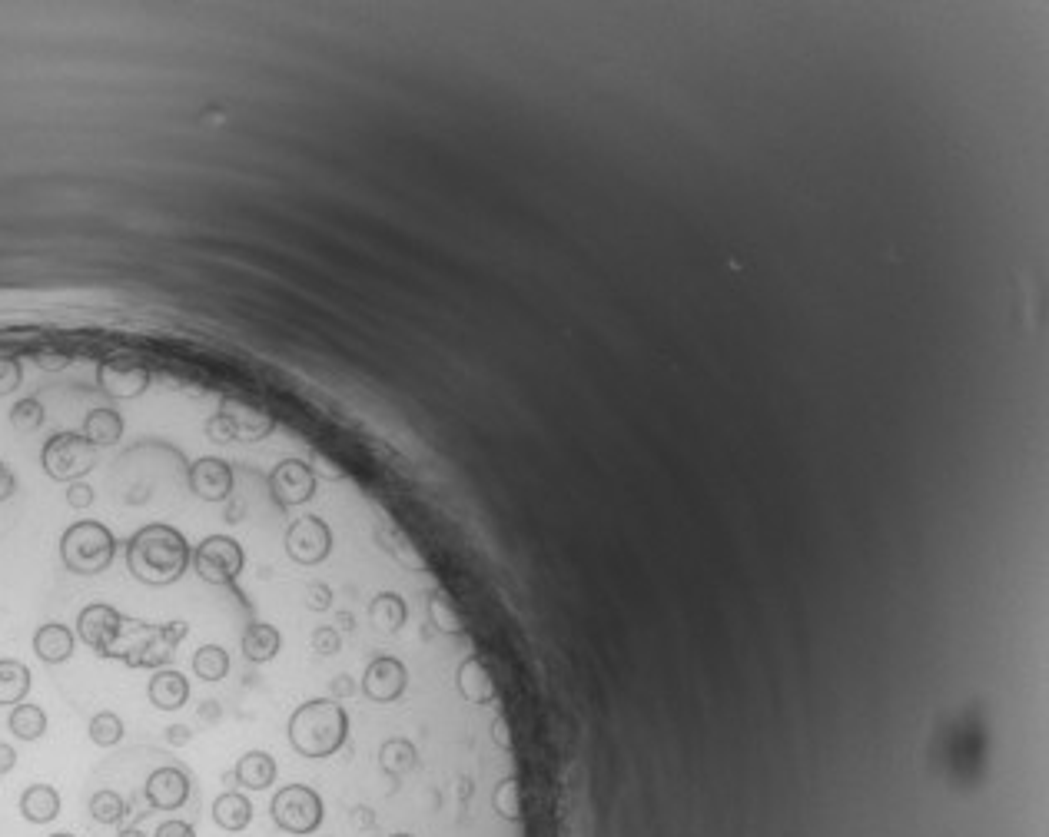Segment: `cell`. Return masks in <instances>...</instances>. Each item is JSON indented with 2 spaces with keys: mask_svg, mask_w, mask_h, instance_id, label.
I'll return each instance as SVG.
<instances>
[{
  "mask_svg": "<svg viewBox=\"0 0 1049 837\" xmlns=\"http://www.w3.org/2000/svg\"><path fill=\"white\" fill-rule=\"evenodd\" d=\"M193 549L180 529L166 522H150L140 532L130 535L127 542V568L130 575L143 585L163 588L173 585L190 572Z\"/></svg>",
  "mask_w": 1049,
  "mask_h": 837,
  "instance_id": "1",
  "label": "cell"
},
{
  "mask_svg": "<svg viewBox=\"0 0 1049 837\" xmlns=\"http://www.w3.org/2000/svg\"><path fill=\"white\" fill-rule=\"evenodd\" d=\"M286 735L299 758L326 761L346 748L349 711L339 705V698H309L289 715Z\"/></svg>",
  "mask_w": 1049,
  "mask_h": 837,
  "instance_id": "2",
  "label": "cell"
},
{
  "mask_svg": "<svg viewBox=\"0 0 1049 837\" xmlns=\"http://www.w3.org/2000/svg\"><path fill=\"white\" fill-rule=\"evenodd\" d=\"M186 638L183 622H166V625H147V622H130L123 625L120 642L113 645L110 658H120L130 668H163L173 658L176 645Z\"/></svg>",
  "mask_w": 1049,
  "mask_h": 837,
  "instance_id": "3",
  "label": "cell"
},
{
  "mask_svg": "<svg viewBox=\"0 0 1049 837\" xmlns=\"http://www.w3.org/2000/svg\"><path fill=\"white\" fill-rule=\"evenodd\" d=\"M117 555V539L103 522L83 519L74 522L60 535V558H64L67 572L74 575H100L113 565Z\"/></svg>",
  "mask_w": 1049,
  "mask_h": 837,
  "instance_id": "4",
  "label": "cell"
},
{
  "mask_svg": "<svg viewBox=\"0 0 1049 837\" xmlns=\"http://www.w3.org/2000/svg\"><path fill=\"white\" fill-rule=\"evenodd\" d=\"M269 818L283 834L313 837L326 824V798L309 784H286L269 801Z\"/></svg>",
  "mask_w": 1049,
  "mask_h": 837,
  "instance_id": "5",
  "label": "cell"
},
{
  "mask_svg": "<svg viewBox=\"0 0 1049 837\" xmlns=\"http://www.w3.org/2000/svg\"><path fill=\"white\" fill-rule=\"evenodd\" d=\"M40 465L54 482H80L97 465V446L83 432H57L40 452Z\"/></svg>",
  "mask_w": 1049,
  "mask_h": 837,
  "instance_id": "6",
  "label": "cell"
},
{
  "mask_svg": "<svg viewBox=\"0 0 1049 837\" xmlns=\"http://www.w3.org/2000/svg\"><path fill=\"white\" fill-rule=\"evenodd\" d=\"M243 565V545L230 535H210L193 552V568L206 585H233L243 575Z\"/></svg>",
  "mask_w": 1049,
  "mask_h": 837,
  "instance_id": "7",
  "label": "cell"
},
{
  "mask_svg": "<svg viewBox=\"0 0 1049 837\" xmlns=\"http://www.w3.org/2000/svg\"><path fill=\"white\" fill-rule=\"evenodd\" d=\"M123 625H127V618H123L117 608L113 605H87L83 612L77 615V635L80 642L97 651L100 658H110L113 655V645L120 642L123 635Z\"/></svg>",
  "mask_w": 1049,
  "mask_h": 837,
  "instance_id": "8",
  "label": "cell"
},
{
  "mask_svg": "<svg viewBox=\"0 0 1049 837\" xmlns=\"http://www.w3.org/2000/svg\"><path fill=\"white\" fill-rule=\"evenodd\" d=\"M332 552V529L319 515H303L286 532V555L296 565H319Z\"/></svg>",
  "mask_w": 1049,
  "mask_h": 837,
  "instance_id": "9",
  "label": "cell"
},
{
  "mask_svg": "<svg viewBox=\"0 0 1049 837\" xmlns=\"http://www.w3.org/2000/svg\"><path fill=\"white\" fill-rule=\"evenodd\" d=\"M409 688V668L402 665L399 658L392 655H379L369 661L366 675H362V695L376 705H392L399 701Z\"/></svg>",
  "mask_w": 1049,
  "mask_h": 837,
  "instance_id": "10",
  "label": "cell"
},
{
  "mask_svg": "<svg viewBox=\"0 0 1049 837\" xmlns=\"http://www.w3.org/2000/svg\"><path fill=\"white\" fill-rule=\"evenodd\" d=\"M269 492H273V499L283 505V509H289V505H299V502H309L316 495V479L313 472H309L306 462L299 459H286L279 462L273 475H269Z\"/></svg>",
  "mask_w": 1049,
  "mask_h": 837,
  "instance_id": "11",
  "label": "cell"
},
{
  "mask_svg": "<svg viewBox=\"0 0 1049 837\" xmlns=\"http://www.w3.org/2000/svg\"><path fill=\"white\" fill-rule=\"evenodd\" d=\"M97 379H100V389L107 392V396H113V399H137L150 386V372L143 369L140 363L123 359V356L103 359Z\"/></svg>",
  "mask_w": 1049,
  "mask_h": 837,
  "instance_id": "12",
  "label": "cell"
},
{
  "mask_svg": "<svg viewBox=\"0 0 1049 837\" xmlns=\"http://www.w3.org/2000/svg\"><path fill=\"white\" fill-rule=\"evenodd\" d=\"M190 489L203 502H226L233 492V469L220 456H203L190 465Z\"/></svg>",
  "mask_w": 1049,
  "mask_h": 837,
  "instance_id": "13",
  "label": "cell"
},
{
  "mask_svg": "<svg viewBox=\"0 0 1049 837\" xmlns=\"http://www.w3.org/2000/svg\"><path fill=\"white\" fill-rule=\"evenodd\" d=\"M143 798L153 811H176L190 801V778L180 768H157L143 784Z\"/></svg>",
  "mask_w": 1049,
  "mask_h": 837,
  "instance_id": "14",
  "label": "cell"
},
{
  "mask_svg": "<svg viewBox=\"0 0 1049 837\" xmlns=\"http://www.w3.org/2000/svg\"><path fill=\"white\" fill-rule=\"evenodd\" d=\"M150 705L160 711H180L190 701V681H186L176 668H157V675L150 678Z\"/></svg>",
  "mask_w": 1049,
  "mask_h": 837,
  "instance_id": "15",
  "label": "cell"
},
{
  "mask_svg": "<svg viewBox=\"0 0 1049 837\" xmlns=\"http://www.w3.org/2000/svg\"><path fill=\"white\" fill-rule=\"evenodd\" d=\"M77 648V638L67 625L60 622H47L34 632V655L44 661V665H60V661H70Z\"/></svg>",
  "mask_w": 1049,
  "mask_h": 837,
  "instance_id": "16",
  "label": "cell"
},
{
  "mask_svg": "<svg viewBox=\"0 0 1049 837\" xmlns=\"http://www.w3.org/2000/svg\"><path fill=\"white\" fill-rule=\"evenodd\" d=\"M276 758L266 751H246L233 768L236 784H243L246 791H266L269 784H276Z\"/></svg>",
  "mask_w": 1049,
  "mask_h": 837,
  "instance_id": "17",
  "label": "cell"
},
{
  "mask_svg": "<svg viewBox=\"0 0 1049 837\" xmlns=\"http://www.w3.org/2000/svg\"><path fill=\"white\" fill-rule=\"evenodd\" d=\"M455 685H459V695L469 701V705H488V701L495 698V685L479 658L462 661L459 671H455Z\"/></svg>",
  "mask_w": 1049,
  "mask_h": 837,
  "instance_id": "18",
  "label": "cell"
},
{
  "mask_svg": "<svg viewBox=\"0 0 1049 837\" xmlns=\"http://www.w3.org/2000/svg\"><path fill=\"white\" fill-rule=\"evenodd\" d=\"M60 814V794L50 784H30L20 794V818L27 824H50Z\"/></svg>",
  "mask_w": 1049,
  "mask_h": 837,
  "instance_id": "19",
  "label": "cell"
},
{
  "mask_svg": "<svg viewBox=\"0 0 1049 837\" xmlns=\"http://www.w3.org/2000/svg\"><path fill=\"white\" fill-rule=\"evenodd\" d=\"M279 648H283V635H279L276 625L253 622L243 632V655H246V661H253V665L273 661L279 655Z\"/></svg>",
  "mask_w": 1049,
  "mask_h": 837,
  "instance_id": "20",
  "label": "cell"
},
{
  "mask_svg": "<svg viewBox=\"0 0 1049 837\" xmlns=\"http://www.w3.org/2000/svg\"><path fill=\"white\" fill-rule=\"evenodd\" d=\"M213 821L223 831H246L253 824V801L240 791H226L213 801Z\"/></svg>",
  "mask_w": 1049,
  "mask_h": 837,
  "instance_id": "21",
  "label": "cell"
},
{
  "mask_svg": "<svg viewBox=\"0 0 1049 837\" xmlns=\"http://www.w3.org/2000/svg\"><path fill=\"white\" fill-rule=\"evenodd\" d=\"M30 695V668L17 658H0V708H17Z\"/></svg>",
  "mask_w": 1049,
  "mask_h": 837,
  "instance_id": "22",
  "label": "cell"
},
{
  "mask_svg": "<svg viewBox=\"0 0 1049 837\" xmlns=\"http://www.w3.org/2000/svg\"><path fill=\"white\" fill-rule=\"evenodd\" d=\"M83 436L90 446H117L123 439V416L117 409H93L83 419Z\"/></svg>",
  "mask_w": 1049,
  "mask_h": 837,
  "instance_id": "23",
  "label": "cell"
},
{
  "mask_svg": "<svg viewBox=\"0 0 1049 837\" xmlns=\"http://www.w3.org/2000/svg\"><path fill=\"white\" fill-rule=\"evenodd\" d=\"M7 728L10 735L20 738V741H37L47 735V715L40 705H27V701H20L17 708H10V718H7Z\"/></svg>",
  "mask_w": 1049,
  "mask_h": 837,
  "instance_id": "24",
  "label": "cell"
},
{
  "mask_svg": "<svg viewBox=\"0 0 1049 837\" xmlns=\"http://www.w3.org/2000/svg\"><path fill=\"white\" fill-rule=\"evenodd\" d=\"M369 615H372V625L376 628H382L386 635H396L405 625V618H409V608H405V602L396 592H382V595L372 598Z\"/></svg>",
  "mask_w": 1049,
  "mask_h": 837,
  "instance_id": "25",
  "label": "cell"
},
{
  "mask_svg": "<svg viewBox=\"0 0 1049 837\" xmlns=\"http://www.w3.org/2000/svg\"><path fill=\"white\" fill-rule=\"evenodd\" d=\"M90 818L97 824H110V828H113V824H123L130 818V804L123 801L117 791L103 788V791H97L90 798Z\"/></svg>",
  "mask_w": 1049,
  "mask_h": 837,
  "instance_id": "26",
  "label": "cell"
},
{
  "mask_svg": "<svg viewBox=\"0 0 1049 837\" xmlns=\"http://www.w3.org/2000/svg\"><path fill=\"white\" fill-rule=\"evenodd\" d=\"M230 671V655H226L223 645H203L196 648L193 655V675L203 681H220Z\"/></svg>",
  "mask_w": 1049,
  "mask_h": 837,
  "instance_id": "27",
  "label": "cell"
},
{
  "mask_svg": "<svg viewBox=\"0 0 1049 837\" xmlns=\"http://www.w3.org/2000/svg\"><path fill=\"white\" fill-rule=\"evenodd\" d=\"M87 735L97 748H113V744L123 741V721L120 715H113V711H97L87 725Z\"/></svg>",
  "mask_w": 1049,
  "mask_h": 837,
  "instance_id": "28",
  "label": "cell"
},
{
  "mask_svg": "<svg viewBox=\"0 0 1049 837\" xmlns=\"http://www.w3.org/2000/svg\"><path fill=\"white\" fill-rule=\"evenodd\" d=\"M44 419H47V412H44V406H40L37 399H20L17 406L10 409V426L20 429V432L40 429V426H44Z\"/></svg>",
  "mask_w": 1049,
  "mask_h": 837,
  "instance_id": "29",
  "label": "cell"
},
{
  "mask_svg": "<svg viewBox=\"0 0 1049 837\" xmlns=\"http://www.w3.org/2000/svg\"><path fill=\"white\" fill-rule=\"evenodd\" d=\"M20 382H24V366L14 356H0V396L14 392Z\"/></svg>",
  "mask_w": 1049,
  "mask_h": 837,
  "instance_id": "30",
  "label": "cell"
},
{
  "mask_svg": "<svg viewBox=\"0 0 1049 837\" xmlns=\"http://www.w3.org/2000/svg\"><path fill=\"white\" fill-rule=\"evenodd\" d=\"M309 642H313V651H319V655H336L339 645H342V642H339V632H336L332 625H319Z\"/></svg>",
  "mask_w": 1049,
  "mask_h": 837,
  "instance_id": "31",
  "label": "cell"
},
{
  "mask_svg": "<svg viewBox=\"0 0 1049 837\" xmlns=\"http://www.w3.org/2000/svg\"><path fill=\"white\" fill-rule=\"evenodd\" d=\"M329 605H332V592H329V585H323V582H313V585L306 588V608H309V612H326Z\"/></svg>",
  "mask_w": 1049,
  "mask_h": 837,
  "instance_id": "32",
  "label": "cell"
},
{
  "mask_svg": "<svg viewBox=\"0 0 1049 837\" xmlns=\"http://www.w3.org/2000/svg\"><path fill=\"white\" fill-rule=\"evenodd\" d=\"M67 505H70V509H90V505H93V489L87 482H70Z\"/></svg>",
  "mask_w": 1049,
  "mask_h": 837,
  "instance_id": "33",
  "label": "cell"
},
{
  "mask_svg": "<svg viewBox=\"0 0 1049 837\" xmlns=\"http://www.w3.org/2000/svg\"><path fill=\"white\" fill-rule=\"evenodd\" d=\"M157 837H196V831L186 821H163L157 828Z\"/></svg>",
  "mask_w": 1049,
  "mask_h": 837,
  "instance_id": "34",
  "label": "cell"
},
{
  "mask_svg": "<svg viewBox=\"0 0 1049 837\" xmlns=\"http://www.w3.org/2000/svg\"><path fill=\"white\" fill-rule=\"evenodd\" d=\"M14 492H17V479H14V472H10L4 462H0V502H7Z\"/></svg>",
  "mask_w": 1049,
  "mask_h": 837,
  "instance_id": "35",
  "label": "cell"
},
{
  "mask_svg": "<svg viewBox=\"0 0 1049 837\" xmlns=\"http://www.w3.org/2000/svg\"><path fill=\"white\" fill-rule=\"evenodd\" d=\"M190 738H193V731L186 728V725L166 728V744H173V748H183V744H190Z\"/></svg>",
  "mask_w": 1049,
  "mask_h": 837,
  "instance_id": "36",
  "label": "cell"
},
{
  "mask_svg": "<svg viewBox=\"0 0 1049 837\" xmlns=\"http://www.w3.org/2000/svg\"><path fill=\"white\" fill-rule=\"evenodd\" d=\"M67 363H70V359H67L64 353H40V356H37V366H40V369H50V372L64 369Z\"/></svg>",
  "mask_w": 1049,
  "mask_h": 837,
  "instance_id": "37",
  "label": "cell"
},
{
  "mask_svg": "<svg viewBox=\"0 0 1049 837\" xmlns=\"http://www.w3.org/2000/svg\"><path fill=\"white\" fill-rule=\"evenodd\" d=\"M14 768H17V751L10 748V744L0 741V774H7V771H14Z\"/></svg>",
  "mask_w": 1049,
  "mask_h": 837,
  "instance_id": "38",
  "label": "cell"
},
{
  "mask_svg": "<svg viewBox=\"0 0 1049 837\" xmlns=\"http://www.w3.org/2000/svg\"><path fill=\"white\" fill-rule=\"evenodd\" d=\"M117 837H147V834H143L140 828H123V831H120Z\"/></svg>",
  "mask_w": 1049,
  "mask_h": 837,
  "instance_id": "39",
  "label": "cell"
},
{
  "mask_svg": "<svg viewBox=\"0 0 1049 837\" xmlns=\"http://www.w3.org/2000/svg\"><path fill=\"white\" fill-rule=\"evenodd\" d=\"M50 837H74V834H67V831H60V834H50Z\"/></svg>",
  "mask_w": 1049,
  "mask_h": 837,
  "instance_id": "40",
  "label": "cell"
}]
</instances>
